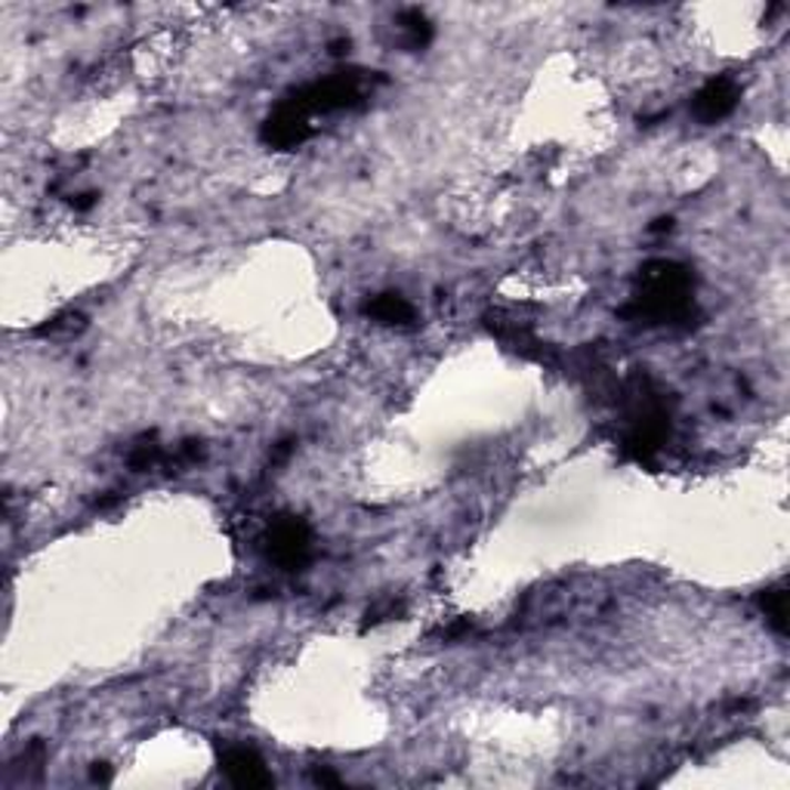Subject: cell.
<instances>
[{
    "label": "cell",
    "mask_w": 790,
    "mask_h": 790,
    "mask_svg": "<svg viewBox=\"0 0 790 790\" xmlns=\"http://www.w3.org/2000/svg\"><path fill=\"white\" fill-rule=\"evenodd\" d=\"M223 772L229 776L232 784L238 788H269L273 776L266 769V762L259 760L257 750L250 748H229L223 753Z\"/></svg>",
    "instance_id": "cell-5"
},
{
    "label": "cell",
    "mask_w": 790,
    "mask_h": 790,
    "mask_svg": "<svg viewBox=\"0 0 790 790\" xmlns=\"http://www.w3.org/2000/svg\"><path fill=\"white\" fill-rule=\"evenodd\" d=\"M760 605L762 612H766V618H769V624H772L778 633H788V593L781 587L766 589L760 596Z\"/></svg>",
    "instance_id": "cell-8"
},
{
    "label": "cell",
    "mask_w": 790,
    "mask_h": 790,
    "mask_svg": "<svg viewBox=\"0 0 790 790\" xmlns=\"http://www.w3.org/2000/svg\"><path fill=\"white\" fill-rule=\"evenodd\" d=\"M368 316H375L383 325H404V321L414 318V309L399 294H380V297L368 302Z\"/></svg>",
    "instance_id": "cell-7"
},
{
    "label": "cell",
    "mask_w": 790,
    "mask_h": 790,
    "mask_svg": "<svg viewBox=\"0 0 790 790\" xmlns=\"http://www.w3.org/2000/svg\"><path fill=\"white\" fill-rule=\"evenodd\" d=\"M309 550H312V534L302 525L300 519H278L273 529H269V553L278 565L285 568H297L302 562L309 560Z\"/></svg>",
    "instance_id": "cell-3"
},
{
    "label": "cell",
    "mask_w": 790,
    "mask_h": 790,
    "mask_svg": "<svg viewBox=\"0 0 790 790\" xmlns=\"http://www.w3.org/2000/svg\"><path fill=\"white\" fill-rule=\"evenodd\" d=\"M402 29L404 34H408V43H411V47H420V43L430 41V22L417 13V10L402 16Z\"/></svg>",
    "instance_id": "cell-9"
},
{
    "label": "cell",
    "mask_w": 790,
    "mask_h": 790,
    "mask_svg": "<svg viewBox=\"0 0 790 790\" xmlns=\"http://www.w3.org/2000/svg\"><path fill=\"white\" fill-rule=\"evenodd\" d=\"M735 105H738V84L732 78H714L707 81L698 96H695V115L714 124V121H722L726 115H732Z\"/></svg>",
    "instance_id": "cell-6"
},
{
    "label": "cell",
    "mask_w": 790,
    "mask_h": 790,
    "mask_svg": "<svg viewBox=\"0 0 790 790\" xmlns=\"http://www.w3.org/2000/svg\"><path fill=\"white\" fill-rule=\"evenodd\" d=\"M691 278L676 263H655L643 275V294L639 309H646L655 318H676L689 309Z\"/></svg>",
    "instance_id": "cell-1"
},
{
    "label": "cell",
    "mask_w": 790,
    "mask_h": 790,
    "mask_svg": "<svg viewBox=\"0 0 790 790\" xmlns=\"http://www.w3.org/2000/svg\"><path fill=\"white\" fill-rule=\"evenodd\" d=\"M359 96H361V86L356 74H334V78H325V81H316V84H309L306 90H300L290 102H294L297 109H302L306 115H312V112H337V109H349Z\"/></svg>",
    "instance_id": "cell-2"
},
{
    "label": "cell",
    "mask_w": 790,
    "mask_h": 790,
    "mask_svg": "<svg viewBox=\"0 0 790 790\" xmlns=\"http://www.w3.org/2000/svg\"><path fill=\"white\" fill-rule=\"evenodd\" d=\"M306 136H309V115L294 102H285L263 127V140L275 148H294L306 143Z\"/></svg>",
    "instance_id": "cell-4"
}]
</instances>
